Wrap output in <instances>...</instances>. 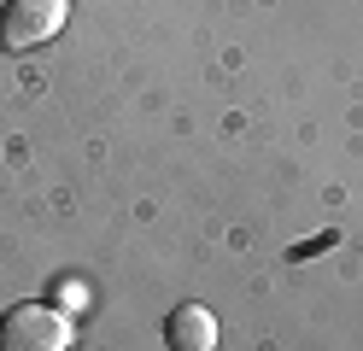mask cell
<instances>
[{
  "label": "cell",
  "instance_id": "7a4b0ae2",
  "mask_svg": "<svg viewBox=\"0 0 363 351\" xmlns=\"http://www.w3.org/2000/svg\"><path fill=\"white\" fill-rule=\"evenodd\" d=\"M65 12H71V0H6L0 6V47L30 53V47L53 41L65 30Z\"/></svg>",
  "mask_w": 363,
  "mask_h": 351
},
{
  "label": "cell",
  "instance_id": "3957f363",
  "mask_svg": "<svg viewBox=\"0 0 363 351\" xmlns=\"http://www.w3.org/2000/svg\"><path fill=\"white\" fill-rule=\"evenodd\" d=\"M164 340H170V351H211L217 345V316L206 304H176L170 322H164Z\"/></svg>",
  "mask_w": 363,
  "mask_h": 351
},
{
  "label": "cell",
  "instance_id": "6da1fadb",
  "mask_svg": "<svg viewBox=\"0 0 363 351\" xmlns=\"http://www.w3.org/2000/svg\"><path fill=\"white\" fill-rule=\"evenodd\" d=\"M0 351H71V316L53 304H12L0 316Z\"/></svg>",
  "mask_w": 363,
  "mask_h": 351
}]
</instances>
